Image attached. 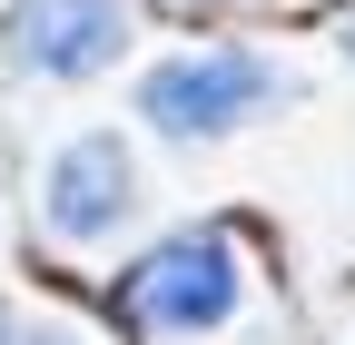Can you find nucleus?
Returning <instances> with one entry per match:
<instances>
[{
	"label": "nucleus",
	"instance_id": "nucleus-6",
	"mask_svg": "<svg viewBox=\"0 0 355 345\" xmlns=\"http://www.w3.org/2000/svg\"><path fill=\"white\" fill-rule=\"evenodd\" d=\"M0 345H20V326H10V316H0Z\"/></svg>",
	"mask_w": 355,
	"mask_h": 345
},
{
	"label": "nucleus",
	"instance_id": "nucleus-5",
	"mask_svg": "<svg viewBox=\"0 0 355 345\" xmlns=\"http://www.w3.org/2000/svg\"><path fill=\"white\" fill-rule=\"evenodd\" d=\"M30 345H79V335H69V326H40V335H30Z\"/></svg>",
	"mask_w": 355,
	"mask_h": 345
},
{
	"label": "nucleus",
	"instance_id": "nucleus-2",
	"mask_svg": "<svg viewBox=\"0 0 355 345\" xmlns=\"http://www.w3.org/2000/svg\"><path fill=\"white\" fill-rule=\"evenodd\" d=\"M277 99H296V79L266 60V50H237V39H217V50H168L139 69V128L148 139H178V148H217L257 128Z\"/></svg>",
	"mask_w": 355,
	"mask_h": 345
},
{
	"label": "nucleus",
	"instance_id": "nucleus-1",
	"mask_svg": "<svg viewBox=\"0 0 355 345\" xmlns=\"http://www.w3.org/2000/svg\"><path fill=\"white\" fill-rule=\"evenodd\" d=\"M237 306H247V247H237V227H178V237H158L139 267L109 286V316L128 335H158V345L237 326Z\"/></svg>",
	"mask_w": 355,
	"mask_h": 345
},
{
	"label": "nucleus",
	"instance_id": "nucleus-4",
	"mask_svg": "<svg viewBox=\"0 0 355 345\" xmlns=\"http://www.w3.org/2000/svg\"><path fill=\"white\" fill-rule=\"evenodd\" d=\"M128 39H139L128 0H10V20H0V50L30 79H99L128 60Z\"/></svg>",
	"mask_w": 355,
	"mask_h": 345
},
{
	"label": "nucleus",
	"instance_id": "nucleus-3",
	"mask_svg": "<svg viewBox=\"0 0 355 345\" xmlns=\"http://www.w3.org/2000/svg\"><path fill=\"white\" fill-rule=\"evenodd\" d=\"M139 207H148V168L119 128H79L40 168V227L60 247H109L119 227H139Z\"/></svg>",
	"mask_w": 355,
	"mask_h": 345
},
{
	"label": "nucleus",
	"instance_id": "nucleus-7",
	"mask_svg": "<svg viewBox=\"0 0 355 345\" xmlns=\"http://www.w3.org/2000/svg\"><path fill=\"white\" fill-rule=\"evenodd\" d=\"M336 39H345V60H355V20H345V30H336Z\"/></svg>",
	"mask_w": 355,
	"mask_h": 345
}]
</instances>
